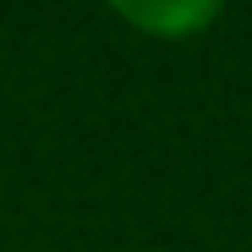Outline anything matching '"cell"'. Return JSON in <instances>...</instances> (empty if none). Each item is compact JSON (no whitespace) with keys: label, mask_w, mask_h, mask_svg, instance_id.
Wrapping results in <instances>:
<instances>
[{"label":"cell","mask_w":252,"mask_h":252,"mask_svg":"<svg viewBox=\"0 0 252 252\" xmlns=\"http://www.w3.org/2000/svg\"><path fill=\"white\" fill-rule=\"evenodd\" d=\"M110 6L132 22V28H143V33L187 38V33H197V28L214 22L225 0H110Z\"/></svg>","instance_id":"cell-1"}]
</instances>
